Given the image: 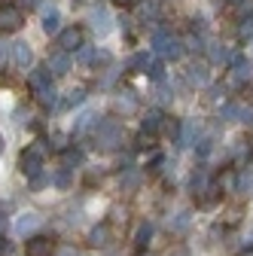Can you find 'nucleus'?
Returning a JSON list of instances; mask_svg holds the SVG:
<instances>
[{
  "instance_id": "f257e3e1",
  "label": "nucleus",
  "mask_w": 253,
  "mask_h": 256,
  "mask_svg": "<svg viewBox=\"0 0 253 256\" xmlns=\"http://www.w3.org/2000/svg\"><path fill=\"white\" fill-rule=\"evenodd\" d=\"M119 144H122V122L104 119L94 125V146L98 150H116Z\"/></svg>"
},
{
  "instance_id": "f03ea898",
  "label": "nucleus",
  "mask_w": 253,
  "mask_h": 256,
  "mask_svg": "<svg viewBox=\"0 0 253 256\" xmlns=\"http://www.w3.org/2000/svg\"><path fill=\"white\" fill-rule=\"evenodd\" d=\"M152 46H156V52H159L162 58H168V61H177L183 55V40L174 37V34H168V30H156V34H152Z\"/></svg>"
},
{
  "instance_id": "7ed1b4c3",
  "label": "nucleus",
  "mask_w": 253,
  "mask_h": 256,
  "mask_svg": "<svg viewBox=\"0 0 253 256\" xmlns=\"http://www.w3.org/2000/svg\"><path fill=\"white\" fill-rule=\"evenodd\" d=\"M43 156H46L43 140H37L34 146H28V150L22 152V171H24L28 177H37V174L43 171Z\"/></svg>"
},
{
  "instance_id": "20e7f679",
  "label": "nucleus",
  "mask_w": 253,
  "mask_h": 256,
  "mask_svg": "<svg viewBox=\"0 0 253 256\" xmlns=\"http://www.w3.org/2000/svg\"><path fill=\"white\" fill-rule=\"evenodd\" d=\"M86 43H82V28H64V30H58V49L61 52H80Z\"/></svg>"
},
{
  "instance_id": "39448f33",
  "label": "nucleus",
  "mask_w": 253,
  "mask_h": 256,
  "mask_svg": "<svg viewBox=\"0 0 253 256\" xmlns=\"http://www.w3.org/2000/svg\"><path fill=\"white\" fill-rule=\"evenodd\" d=\"M253 76V64L244 55H232V86H244Z\"/></svg>"
},
{
  "instance_id": "423d86ee",
  "label": "nucleus",
  "mask_w": 253,
  "mask_h": 256,
  "mask_svg": "<svg viewBox=\"0 0 253 256\" xmlns=\"http://www.w3.org/2000/svg\"><path fill=\"white\" fill-rule=\"evenodd\" d=\"M24 22L18 6H0V30H18Z\"/></svg>"
},
{
  "instance_id": "0eeeda50",
  "label": "nucleus",
  "mask_w": 253,
  "mask_h": 256,
  "mask_svg": "<svg viewBox=\"0 0 253 256\" xmlns=\"http://www.w3.org/2000/svg\"><path fill=\"white\" fill-rule=\"evenodd\" d=\"M10 52H12V64H16V68H30V64H34V49H30L24 40L12 43Z\"/></svg>"
},
{
  "instance_id": "6e6552de",
  "label": "nucleus",
  "mask_w": 253,
  "mask_h": 256,
  "mask_svg": "<svg viewBox=\"0 0 253 256\" xmlns=\"http://www.w3.org/2000/svg\"><path fill=\"white\" fill-rule=\"evenodd\" d=\"M28 86H30V92H46V88H52V74L46 70V68H37V70H30L28 74Z\"/></svg>"
},
{
  "instance_id": "1a4fd4ad",
  "label": "nucleus",
  "mask_w": 253,
  "mask_h": 256,
  "mask_svg": "<svg viewBox=\"0 0 253 256\" xmlns=\"http://www.w3.org/2000/svg\"><path fill=\"white\" fill-rule=\"evenodd\" d=\"M46 70H49L52 76H64V74L70 70V55H68V52H55V55H49Z\"/></svg>"
},
{
  "instance_id": "9d476101",
  "label": "nucleus",
  "mask_w": 253,
  "mask_h": 256,
  "mask_svg": "<svg viewBox=\"0 0 253 256\" xmlns=\"http://www.w3.org/2000/svg\"><path fill=\"white\" fill-rule=\"evenodd\" d=\"M24 253L28 256H52V241L46 235H34L24 244Z\"/></svg>"
},
{
  "instance_id": "9b49d317",
  "label": "nucleus",
  "mask_w": 253,
  "mask_h": 256,
  "mask_svg": "<svg viewBox=\"0 0 253 256\" xmlns=\"http://www.w3.org/2000/svg\"><path fill=\"white\" fill-rule=\"evenodd\" d=\"M186 80L192 82V86H208V80H210L208 64L204 61H192V64H189V70H186Z\"/></svg>"
},
{
  "instance_id": "f8f14e48",
  "label": "nucleus",
  "mask_w": 253,
  "mask_h": 256,
  "mask_svg": "<svg viewBox=\"0 0 253 256\" xmlns=\"http://www.w3.org/2000/svg\"><path fill=\"white\" fill-rule=\"evenodd\" d=\"M165 125V113L162 110H150L146 116H144V122H140V132H146V134H152L156 138V132Z\"/></svg>"
},
{
  "instance_id": "ddd939ff",
  "label": "nucleus",
  "mask_w": 253,
  "mask_h": 256,
  "mask_svg": "<svg viewBox=\"0 0 253 256\" xmlns=\"http://www.w3.org/2000/svg\"><path fill=\"white\" fill-rule=\"evenodd\" d=\"M88 22H92V28H94V30H98V37H104L107 30H110V12H107L104 6H98V10H92Z\"/></svg>"
},
{
  "instance_id": "4468645a",
  "label": "nucleus",
  "mask_w": 253,
  "mask_h": 256,
  "mask_svg": "<svg viewBox=\"0 0 253 256\" xmlns=\"http://www.w3.org/2000/svg\"><path fill=\"white\" fill-rule=\"evenodd\" d=\"M196 134H198V125H196L192 119H186L183 128H180V138H177L180 146H192V144H196Z\"/></svg>"
},
{
  "instance_id": "2eb2a0df",
  "label": "nucleus",
  "mask_w": 253,
  "mask_h": 256,
  "mask_svg": "<svg viewBox=\"0 0 253 256\" xmlns=\"http://www.w3.org/2000/svg\"><path fill=\"white\" fill-rule=\"evenodd\" d=\"M208 58H210V64H226V61H232V55H229V49L223 43H210L208 46Z\"/></svg>"
},
{
  "instance_id": "dca6fc26",
  "label": "nucleus",
  "mask_w": 253,
  "mask_h": 256,
  "mask_svg": "<svg viewBox=\"0 0 253 256\" xmlns=\"http://www.w3.org/2000/svg\"><path fill=\"white\" fill-rule=\"evenodd\" d=\"M238 192L241 196H253V168L238 171Z\"/></svg>"
},
{
  "instance_id": "f3484780",
  "label": "nucleus",
  "mask_w": 253,
  "mask_h": 256,
  "mask_svg": "<svg viewBox=\"0 0 253 256\" xmlns=\"http://www.w3.org/2000/svg\"><path fill=\"white\" fill-rule=\"evenodd\" d=\"M61 168H68V171H74V168H80L82 165V152L80 150H64V156H61Z\"/></svg>"
},
{
  "instance_id": "a211bd4d",
  "label": "nucleus",
  "mask_w": 253,
  "mask_h": 256,
  "mask_svg": "<svg viewBox=\"0 0 253 256\" xmlns=\"http://www.w3.org/2000/svg\"><path fill=\"white\" fill-rule=\"evenodd\" d=\"M144 74H150V80H156V82H162V80H165V64L150 58V64H146V70H144Z\"/></svg>"
},
{
  "instance_id": "6ab92c4d",
  "label": "nucleus",
  "mask_w": 253,
  "mask_h": 256,
  "mask_svg": "<svg viewBox=\"0 0 253 256\" xmlns=\"http://www.w3.org/2000/svg\"><path fill=\"white\" fill-rule=\"evenodd\" d=\"M107 235H110V229H107V226H94V229H92V235H88L92 247H104V244H107Z\"/></svg>"
},
{
  "instance_id": "aec40b11",
  "label": "nucleus",
  "mask_w": 253,
  "mask_h": 256,
  "mask_svg": "<svg viewBox=\"0 0 253 256\" xmlns=\"http://www.w3.org/2000/svg\"><path fill=\"white\" fill-rule=\"evenodd\" d=\"M150 238H152V222H140V229H138V235H134V244H138V247H146Z\"/></svg>"
},
{
  "instance_id": "412c9836",
  "label": "nucleus",
  "mask_w": 253,
  "mask_h": 256,
  "mask_svg": "<svg viewBox=\"0 0 253 256\" xmlns=\"http://www.w3.org/2000/svg\"><path fill=\"white\" fill-rule=\"evenodd\" d=\"M152 16H156V4H152V0H140V4H138V18L150 22Z\"/></svg>"
},
{
  "instance_id": "4be33fe9",
  "label": "nucleus",
  "mask_w": 253,
  "mask_h": 256,
  "mask_svg": "<svg viewBox=\"0 0 253 256\" xmlns=\"http://www.w3.org/2000/svg\"><path fill=\"white\" fill-rule=\"evenodd\" d=\"M146 64H150V55L146 52H138L128 58V70H146Z\"/></svg>"
},
{
  "instance_id": "5701e85b",
  "label": "nucleus",
  "mask_w": 253,
  "mask_h": 256,
  "mask_svg": "<svg viewBox=\"0 0 253 256\" xmlns=\"http://www.w3.org/2000/svg\"><path fill=\"white\" fill-rule=\"evenodd\" d=\"M110 61H113V58H110V52H104V49H94V52H92V61H88V64H92V68H107Z\"/></svg>"
},
{
  "instance_id": "b1692460",
  "label": "nucleus",
  "mask_w": 253,
  "mask_h": 256,
  "mask_svg": "<svg viewBox=\"0 0 253 256\" xmlns=\"http://www.w3.org/2000/svg\"><path fill=\"white\" fill-rule=\"evenodd\" d=\"M58 22H61V18H58L55 10L46 12V16H43V30H46V34H58Z\"/></svg>"
},
{
  "instance_id": "393cba45",
  "label": "nucleus",
  "mask_w": 253,
  "mask_h": 256,
  "mask_svg": "<svg viewBox=\"0 0 253 256\" xmlns=\"http://www.w3.org/2000/svg\"><path fill=\"white\" fill-rule=\"evenodd\" d=\"M52 183H55L58 189H68V186L74 183V177H70V171H68V168H58V174L52 177Z\"/></svg>"
},
{
  "instance_id": "a878e982",
  "label": "nucleus",
  "mask_w": 253,
  "mask_h": 256,
  "mask_svg": "<svg viewBox=\"0 0 253 256\" xmlns=\"http://www.w3.org/2000/svg\"><path fill=\"white\" fill-rule=\"evenodd\" d=\"M238 37H241V40H253V16L241 18V24H238Z\"/></svg>"
},
{
  "instance_id": "bb28decb",
  "label": "nucleus",
  "mask_w": 253,
  "mask_h": 256,
  "mask_svg": "<svg viewBox=\"0 0 253 256\" xmlns=\"http://www.w3.org/2000/svg\"><path fill=\"white\" fill-rule=\"evenodd\" d=\"M34 226H37V216H34V214H24V216L18 220V226H16V229H18V235H24V232H30Z\"/></svg>"
},
{
  "instance_id": "cd10ccee",
  "label": "nucleus",
  "mask_w": 253,
  "mask_h": 256,
  "mask_svg": "<svg viewBox=\"0 0 253 256\" xmlns=\"http://www.w3.org/2000/svg\"><path fill=\"white\" fill-rule=\"evenodd\" d=\"M37 101L43 104V107H55V88H46V92H37Z\"/></svg>"
},
{
  "instance_id": "c85d7f7f",
  "label": "nucleus",
  "mask_w": 253,
  "mask_h": 256,
  "mask_svg": "<svg viewBox=\"0 0 253 256\" xmlns=\"http://www.w3.org/2000/svg\"><path fill=\"white\" fill-rule=\"evenodd\" d=\"M241 116V107L238 104H226L223 110H220V119H238Z\"/></svg>"
},
{
  "instance_id": "c756f323",
  "label": "nucleus",
  "mask_w": 253,
  "mask_h": 256,
  "mask_svg": "<svg viewBox=\"0 0 253 256\" xmlns=\"http://www.w3.org/2000/svg\"><path fill=\"white\" fill-rule=\"evenodd\" d=\"M82 101H86V94H82V92H70L68 98H64V107H80Z\"/></svg>"
},
{
  "instance_id": "7c9ffc66",
  "label": "nucleus",
  "mask_w": 253,
  "mask_h": 256,
  "mask_svg": "<svg viewBox=\"0 0 253 256\" xmlns=\"http://www.w3.org/2000/svg\"><path fill=\"white\" fill-rule=\"evenodd\" d=\"M92 52H94V49H88V46H82V49L76 52V61H82V64H88V61H92Z\"/></svg>"
},
{
  "instance_id": "2f4dec72",
  "label": "nucleus",
  "mask_w": 253,
  "mask_h": 256,
  "mask_svg": "<svg viewBox=\"0 0 253 256\" xmlns=\"http://www.w3.org/2000/svg\"><path fill=\"white\" fill-rule=\"evenodd\" d=\"M196 152H198V156H208V152H210V138H204V140H198V146H196Z\"/></svg>"
},
{
  "instance_id": "473e14b6",
  "label": "nucleus",
  "mask_w": 253,
  "mask_h": 256,
  "mask_svg": "<svg viewBox=\"0 0 253 256\" xmlns=\"http://www.w3.org/2000/svg\"><path fill=\"white\" fill-rule=\"evenodd\" d=\"M241 122H247V125H253V107H241V116H238Z\"/></svg>"
},
{
  "instance_id": "72a5a7b5",
  "label": "nucleus",
  "mask_w": 253,
  "mask_h": 256,
  "mask_svg": "<svg viewBox=\"0 0 253 256\" xmlns=\"http://www.w3.org/2000/svg\"><path fill=\"white\" fill-rule=\"evenodd\" d=\"M46 180H49V177H46V174L40 171L37 177H30V186H34V189H40V186H46Z\"/></svg>"
},
{
  "instance_id": "f704fd0d",
  "label": "nucleus",
  "mask_w": 253,
  "mask_h": 256,
  "mask_svg": "<svg viewBox=\"0 0 253 256\" xmlns=\"http://www.w3.org/2000/svg\"><path fill=\"white\" fill-rule=\"evenodd\" d=\"M152 134H146V132H140V138H138V146H152Z\"/></svg>"
},
{
  "instance_id": "c9c22d12",
  "label": "nucleus",
  "mask_w": 253,
  "mask_h": 256,
  "mask_svg": "<svg viewBox=\"0 0 253 256\" xmlns=\"http://www.w3.org/2000/svg\"><path fill=\"white\" fill-rule=\"evenodd\" d=\"M183 49H192V52H196V49H202V40H198V37H189Z\"/></svg>"
},
{
  "instance_id": "e433bc0d",
  "label": "nucleus",
  "mask_w": 253,
  "mask_h": 256,
  "mask_svg": "<svg viewBox=\"0 0 253 256\" xmlns=\"http://www.w3.org/2000/svg\"><path fill=\"white\" fill-rule=\"evenodd\" d=\"M232 6H241V10H250V0H229Z\"/></svg>"
},
{
  "instance_id": "4c0bfd02",
  "label": "nucleus",
  "mask_w": 253,
  "mask_h": 256,
  "mask_svg": "<svg viewBox=\"0 0 253 256\" xmlns=\"http://www.w3.org/2000/svg\"><path fill=\"white\" fill-rule=\"evenodd\" d=\"M4 229H6V214L0 210V235H4Z\"/></svg>"
},
{
  "instance_id": "58836bf2",
  "label": "nucleus",
  "mask_w": 253,
  "mask_h": 256,
  "mask_svg": "<svg viewBox=\"0 0 253 256\" xmlns=\"http://www.w3.org/2000/svg\"><path fill=\"white\" fill-rule=\"evenodd\" d=\"M24 6H28V10H34V6H40V0H24Z\"/></svg>"
},
{
  "instance_id": "ea45409f",
  "label": "nucleus",
  "mask_w": 253,
  "mask_h": 256,
  "mask_svg": "<svg viewBox=\"0 0 253 256\" xmlns=\"http://www.w3.org/2000/svg\"><path fill=\"white\" fill-rule=\"evenodd\" d=\"M58 256H76V253H74V247H64V250H61Z\"/></svg>"
},
{
  "instance_id": "a19ab883",
  "label": "nucleus",
  "mask_w": 253,
  "mask_h": 256,
  "mask_svg": "<svg viewBox=\"0 0 253 256\" xmlns=\"http://www.w3.org/2000/svg\"><path fill=\"white\" fill-rule=\"evenodd\" d=\"M4 61H6V46L0 43V64H4Z\"/></svg>"
},
{
  "instance_id": "79ce46f5",
  "label": "nucleus",
  "mask_w": 253,
  "mask_h": 256,
  "mask_svg": "<svg viewBox=\"0 0 253 256\" xmlns=\"http://www.w3.org/2000/svg\"><path fill=\"white\" fill-rule=\"evenodd\" d=\"M6 250V241H4V235H0V253H4Z\"/></svg>"
},
{
  "instance_id": "37998d69",
  "label": "nucleus",
  "mask_w": 253,
  "mask_h": 256,
  "mask_svg": "<svg viewBox=\"0 0 253 256\" xmlns=\"http://www.w3.org/2000/svg\"><path fill=\"white\" fill-rule=\"evenodd\" d=\"M238 256H253V247H250V250H241Z\"/></svg>"
},
{
  "instance_id": "c03bdc74",
  "label": "nucleus",
  "mask_w": 253,
  "mask_h": 256,
  "mask_svg": "<svg viewBox=\"0 0 253 256\" xmlns=\"http://www.w3.org/2000/svg\"><path fill=\"white\" fill-rule=\"evenodd\" d=\"M174 256H189V253H186V250H177V253H174Z\"/></svg>"
},
{
  "instance_id": "a18cd8bd",
  "label": "nucleus",
  "mask_w": 253,
  "mask_h": 256,
  "mask_svg": "<svg viewBox=\"0 0 253 256\" xmlns=\"http://www.w3.org/2000/svg\"><path fill=\"white\" fill-rule=\"evenodd\" d=\"M116 4H134V0H116Z\"/></svg>"
},
{
  "instance_id": "49530a36",
  "label": "nucleus",
  "mask_w": 253,
  "mask_h": 256,
  "mask_svg": "<svg viewBox=\"0 0 253 256\" xmlns=\"http://www.w3.org/2000/svg\"><path fill=\"white\" fill-rule=\"evenodd\" d=\"M0 152H4V134H0Z\"/></svg>"
}]
</instances>
